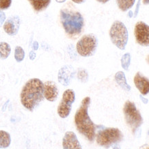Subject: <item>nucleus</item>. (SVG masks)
<instances>
[{
	"mask_svg": "<svg viewBox=\"0 0 149 149\" xmlns=\"http://www.w3.org/2000/svg\"><path fill=\"white\" fill-rule=\"evenodd\" d=\"M12 3V0H0V10H6Z\"/></svg>",
	"mask_w": 149,
	"mask_h": 149,
	"instance_id": "23",
	"label": "nucleus"
},
{
	"mask_svg": "<svg viewBox=\"0 0 149 149\" xmlns=\"http://www.w3.org/2000/svg\"><path fill=\"white\" fill-rule=\"evenodd\" d=\"M38 47H39V45H38V43L37 41L34 42L33 43V49H35V50H37V49H38Z\"/></svg>",
	"mask_w": 149,
	"mask_h": 149,
	"instance_id": "27",
	"label": "nucleus"
},
{
	"mask_svg": "<svg viewBox=\"0 0 149 149\" xmlns=\"http://www.w3.org/2000/svg\"><path fill=\"white\" fill-rule=\"evenodd\" d=\"M20 27V18L17 15L10 17L3 25L5 32L10 36H15L18 33Z\"/></svg>",
	"mask_w": 149,
	"mask_h": 149,
	"instance_id": "10",
	"label": "nucleus"
},
{
	"mask_svg": "<svg viewBox=\"0 0 149 149\" xmlns=\"http://www.w3.org/2000/svg\"><path fill=\"white\" fill-rule=\"evenodd\" d=\"M20 96L23 106L32 111L44 99L43 83L39 78L29 80L23 87Z\"/></svg>",
	"mask_w": 149,
	"mask_h": 149,
	"instance_id": "1",
	"label": "nucleus"
},
{
	"mask_svg": "<svg viewBox=\"0 0 149 149\" xmlns=\"http://www.w3.org/2000/svg\"><path fill=\"white\" fill-rule=\"evenodd\" d=\"M60 20L65 31L70 37H77L83 31L85 24L83 17L71 4L61 9Z\"/></svg>",
	"mask_w": 149,
	"mask_h": 149,
	"instance_id": "2",
	"label": "nucleus"
},
{
	"mask_svg": "<svg viewBox=\"0 0 149 149\" xmlns=\"http://www.w3.org/2000/svg\"><path fill=\"white\" fill-rule=\"evenodd\" d=\"M123 111L127 125L132 130L133 134H135L143 124V118L134 103L129 100L125 102Z\"/></svg>",
	"mask_w": 149,
	"mask_h": 149,
	"instance_id": "6",
	"label": "nucleus"
},
{
	"mask_svg": "<svg viewBox=\"0 0 149 149\" xmlns=\"http://www.w3.org/2000/svg\"><path fill=\"white\" fill-rule=\"evenodd\" d=\"M98 45V40L96 36L93 34H88L83 36L78 41L76 49L81 56L88 57L95 54Z\"/></svg>",
	"mask_w": 149,
	"mask_h": 149,
	"instance_id": "7",
	"label": "nucleus"
},
{
	"mask_svg": "<svg viewBox=\"0 0 149 149\" xmlns=\"http://www.w3.org/2000/svg\"><path fill=\"white\" fill-rule=\"evenodd\" d=\"M75 70L70 65H65L63 67L59 70L58 74V79L59 83L65 86H68L70 81L74 78Z\"/></svg>",
	"mask_w": 149,
	"mask_h": 149,
	"instance_id": "12",
	"label": "nucleus"
},
{
	"mask_svg": "<svg viewBox=\"0 0 149 149\" xmlns=\"http://www.w3.org/2000/svg\"><path fill=\"white\" fill-rule=\"evenodd\" d=\"M130 63H131V54L129 53H126L122 56L121 58L122 67L127 71L129 70Z\"/></svg>",
	"mask_w": 149,
	"mask_h": 149,
	"instance_id": "21",
	"label": "nucleus"
},
{
	"mask_svg": "<svg viewBox=\"0 0 149 149\" xmlns=\"http://www.w3.org/2000/svg\"><path fill=\"white\" fill-rule=\"evenodd\" d=\"M139 3H140V0H139L138 1V3H137V10H136V12H135V17L136 16L137 13H138V9H139Z\"/></svg>",
	"mask_w": 149,
	"mask_h": 149,
	"instance_id": "29",
	"label": "nucleus"
},
{
	"mask_svg": "<svg viewBox=\"0 0 149 149\" xmlns=\"http://www.w3.org/2000/svg\"><path fill=\"white\" fill-rule=\"evenodd\" d=\"M91 104V98L86 97L82 100L81 106L76 113L74 120L78 131L88 139L89 142H93L95 137L97 126L91 121L88 113V109Z\"/></svg>",
	"mask_w": 149,
	"mask_h": 149,
	"instance_id": "3",
	"label": "nucleus"
},
{
	"mask_svg": "<svg viewBox=\"0 0 149 149\" xmlns=\"http://www.w3.org/2000/svg\"><path fill=\"white\" fill-rule=\"evenodd\" d=\"M77 77L78 81L82 82V83H86V82H87L89 78V75L87 70H84V69H79L78 70Z\"/></svg>",
	"mask_w": 149,
	"mask_h": 149,
	"instance_id": "22",
	"label": "nucleus"
},
{
	"mask_svg": "<svg viewBox=\"0 0 149 149\" xmlns=\"http://www.w3.org/2000/svg\"><path fill=\"white\" fill-rule=\"evenodd\" d=\"M29 56H30V58L31 59V60H34V59L36 58V53L34 52V51H31L30 52Z\"/></svg>",
	"mask_w": 149,
	"mask_h": 149,
	"instance_id": "25",
	"label": "nucleus"
},
{
	"mask_svg": "<svg viewBox=\"0 0 149 149\" xmlns=\"http://www.w3.org/2000/svg\"><path fill=\"white\" fill-rule=\"evenodd\" d=\"M66 0H56V2H58V3H63Z\"/></svg>",
	"mask_w": 149,
	"mask_h": 149,
	"instance_id": "30",
	"label": "nucleus"
},
{
	"mask_svg": "<svg viewBox=\"0 0 149 149\" xmlns=\"http://www.w3.org/2000/svg\"><path fill=\"white\" fill-rule=\"evenodd\" d=\"M115 80L116 83L118 84V85H120L124 90L126 91H131V87L128 85L125 74L123 72H118L115 75Z\"/></svg>",
	"mask_w": 149,
	"mask_h": 149,
	"instance_id": "16",
	"label": "nucleus"
},
{
	"mask_svg": "<svg viewBox=\"0 0 149 149\" xmlns=\"http://www.w3.org/2000/svg\"><path fill=\"white\" fill-rule=\"evenodd\" d=\"M134 34L137 43L142 46L148 47L149 44V27L146 23L138 22L135 24Z\"/></svg>",
	"mask_w": 149,
	"mask_h": 149,
	"instance_id": "9",
	"label": "nucleus"
},
{
	"mask_svg": "<svg viewBox=\"0 0 149 149\" xmlns=\"http://www.w3.org/2000/svg\"><path fill=\"white\" fill-rule=\"evenodd\" d=\"M63 148L65 149L82 148L75 133L72 131H68L63 139Z\"/></svg>",
	"mask_w": 149,
	"mask_h": 149,
	"instance_id": "13",
	"label": "nucleus"
},
{
	"mask_svg": "<svg viewBox=\"0 0 149 149\" xmlns=\"http://www.w3.org/2000/svg\"><path fill=\"white\" fill-rule=\"evenodd\" d=\"M11 52V47L6 42H0V58L6 59Z\"/></svg>",
	"mask_w": 149,
	"mask_h": 149,
	"instance_id": "19",
	"label": "nucleus"
},
{
	"mask_svg": "<svg viewBox=\"0 0 149 149\" xmlns=\"http://www.w3.org/2000/svg\"><path fill=\"white\" fill-rule=\"evenodd\" d=\"M140 98H142L143 100H144V98H142V96H141V95H140ZM145 101H146V102H144V103H148V100H145Z\"/></svg>",
	"mask_w": 149,
	"mask_h": 149,
	"instance_id": "31",
	"label": "nucleus"
},
{
	"mask_svg": "<svg viewBox=\"0 0 149 149\" xmlns=\"http://www.w3.org/2000/svg\"><path fill=\"white\" fill-rule=\"evenodd\" d=\"M96 1H98V2H100V3H105L108 2V1H109V0H96Z\"/></svg>",
	"mask_w": 149,
	"mask_h": 149,
	"instance_id": "28",
	"label": "nucleus"
},
{
	"mask_svg": "<svg viewBox=\"0 0 149 149\" xmlns=\"http://www.w3.org/2000/svg\"><path fill=\"white\" fill-rule=\"evenodd\" d=\"M75 93L72 89H67L63 93L57 108V112L61 118H66L70 115L72 110V104L75 102Z\"/></svg>",
	"mask_w": 149,
	"mask_h": 149,
	"instance_id": "8",
	"label": "nucleus"
},
{
	"mask_svg": "<svg viewBox=\"0 0 149 149\" xmlns=\"http://www.w3.org/2000/svg\"><path fill=\"white\" fill-rule=\"evenodd\" d=\"M25 52L20 46H17L15 49V58L18 63L22 62L24 59Z\"/></svg>",
	"mask_w": 149,
	"mask_h": 149,
	"instance_id": "20",
	"label": "nucleus"
},
{
	"mask_svg": "<svg viewBox=\"0 0 149 149\" xmlns=\"http://www.w3.org/2000/svg\"><path fill=\"white\" fill-rule=\"evenodd\" d=\"M43 95L50 102H54L58 95V89L54 81H46L43 83Z\"/></svg>",
	"mask_w": 149,
	"mask_h": 149,
	"instance_id": "11",
	"label": "nucleus"
},
{
	"mask_svg": "<svg viewBox=\"0 0 149 149\" xmlns=\"http://www.w3.org/2000/svg\"><path fill=\"white\" fill-rule=\"evenodd\" d=\"M11 137L8 133L4 131H0V148H6L10 146Z\"/></svg>",
	"mask_w": 149,
	"mask_h": 149,
	"instance_id": "17",
	"label": "nucleus"
},
{
	"mask_svg": "<svg viewBox=\"0 0 149 149\" xmlns=\"http://www.w3.org/2000/svg\"><path fill=\"white\" fill-rule=\"evenodd\" d=\"M72 1L76 3H78V4H80V3H83L86 1V0H72Z\"/></svg>",
	"mask_w": 149,
	"mask_h": 149,
	"instance_id": "26",
	"label": "nucleus"
},
{
	"mask_svg": "<svg viewBox=\"0 0 149 149\" xmlns=\"http://www.w3.org/2000/svg\"><path fill=\"white\" fill-rule=\"evenodd\" d=\"M6 17L5 13L3 11H1V10H0V27L2 26L3 22L6 20Z\"/></svg>",
	"mask_w": 149,
	"mask_h": 149,
	"instance_id": "24",
	"label": "nucleus"
},
{
	"mask_svg": "<svg viewBox=\"0 0 149 149\" xmlns=\"http://www.w3.org/2000/svg\"><path fill=\"white\" fill-rule=\"evenodd\" d=\"M111 41L116 47L124 50L127 44L129 34L126 26L120 21L113 23L109 30Z\"/></svg>",
	"mask_w": 149,
	"mask_h": 149,
	"instance_id": "5",
	"label": "nucleus"
},
{
	"mask_svg": "<svg viewBox=\"0 0 149 149\" xmlns=\"http://www.w3.org/2000/svg\"><path fill=\"white\" fill-rule=\"evenodd\" d=\"M135 0H116V3L119 8L123 12L129 10L135 4Z\"/></svg>",
	"mask_w": 149,
	"mask_h": 149,
	"instance_id": "18",
	"label": "nucleus"
},
{
	"mask_svg": "<svg viewBox=\"0 0 149 149\" xmlns=\"http://www.w3.org/2000/svg\"><path fill=\"white\" fill-rule=\"evenodd\" d=\"M124 135L117 128H105L100 130L96 135V142L99 146L110 148L122 142Z\"/></svg>",
	"mask_w": 149,
	"mask_h": 149,
	"instance_id": "4",
	"label": "nucleus"
},
{
	"mask_svg": "<svg viewBox=\"0 0 149 149\" xmlns=\"http://www.w3.org/2000/svg\"><path fill=\"white\" fill-rule=\"evenodd\" d=\"M36 12L45 10L50 3L51 0H28Z\"/></svg>",
	"mask_w": 149,
	"mask_h": 149,
	"instance_id": "15",
	"label": "nucleus"
},
{
	"mask_svg": "<svg viewBox=\"0 0 149 149\" xmlns=\"http://www.w3.org/2000/svg\"><path fill=\"white\" fill-rule=\"evenodd\" d=\"M134 83L137 89L142 95H146L149 91L148 78L140 72H137L134 77Z\"/></svg>",
	"mask_w": 149,
	"mask_h": 149,
	"instance_id": "14",
	"label": "nucleus"
}]
</instances>
